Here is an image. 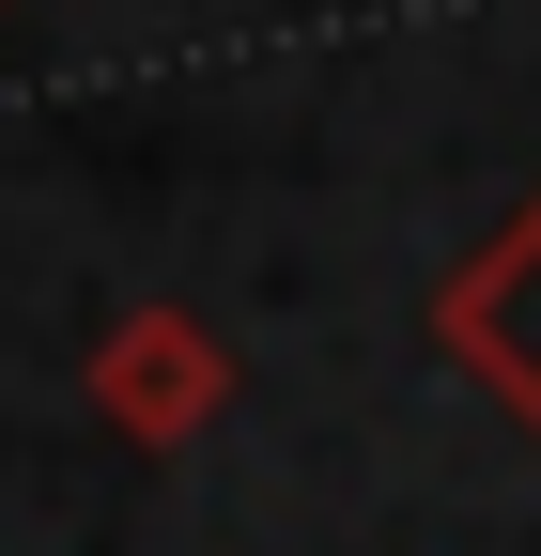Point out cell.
Segmentation results:
<instances>
[{
  "mask_svg": "<svg viewBox=\"0 0 541 556\" xmlns=\"http://www.w3.org/2000/svg\"><path fill=\"white\" fill-rule=\"evenodd\" d=\"M495 278H511V294H541V232H526V248H511V263H495ZM495 371H511V387H526V402H541V340H511V356H495Z\"/></svg>",
  "mask_w": 541,
  "mask_h": 556,
  "instance_id": "cell-1",
  "label": "cell"
}]
</instances>
